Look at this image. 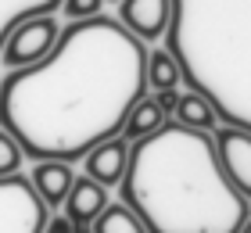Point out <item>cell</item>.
Instances as JSON below:
<instances>
[{"label":"cell","mask_w":251,"mask_h":233,"mask_svg":"<svg viewBox=\"0 0 251 233\" xmlns=\"http://www.w3.org/2000/svg\"><path fill=\"white\" fill-rule=\"evenodd\" d=\"M147 43L119 18L68 22L40 65L0 79V129L32 161H79L122 133L147 93Z\"/></svg>","instance_id":"obj_1"},{"label":"cell","mask_w":251,"mask_h":233,"mask_svg":"<svg viewBox=\"0 0 251 233\" xmlns=\"http://www.w3.org/2000/svg\"><path fill=\"white\" fill-rule=\"evenodd\" d=\"M119 190L147 233H241L251 215V205L223 176L212 133L179 122L129 144Z\"/></svg>","instance_id":"obj_2"},{"label":"cell","mask_w":251,"mask_h":233,"mask_svg":"<svg viewBox=\"0 0 251 233\" xmlns=\"http://www.w3.org/2000/svg\"><path fill=\"white\" fill-rule=\"evenodd\" d=\"M50 208L32 190L29 176H0V233H43Z\"/></svg>","instance_id":"obj_3"},{"label":"cell","mask_w":251,"mask_h":233,"mask_svg":"<svg viewBox=\"0 0 251 233\" xmlns=\"http://www.w3.org/2000/svg\"><path fill=\"white\" fill-rule=\"evenodd\" d=\"M58 36H61V26H58V18H54V15L25 18L22 26L11 29V36L4 40L0 61L7 65V72H15V68H29V65H40L43 57L54 51Z\"/></svg>","instance_id":"obj_4"},{"label":"cell","mask_w":251,"mask_h":233,"mask_svg":"<svg viewBox=\"0 0 251 233\" xmlns=\"http://www.w3.org/2000/svg\"><path fill=\"white\" fill-rule=\"evenodd\" d=\"M212 144H215V158H219L223 176L251 205V133L226 126V129H215Z\"/></svg>","instance_id":"obj_5"},{"label":"cell","mask_w":251,"mask_h":233,"mask_svg":"<svg viewBox=\"0 0 251 233\" xmlns=\"http://www.w3.org/2000/svg\"><path fill=\"white\" fill-rule=\"evenodd\" d=\"M173 0H119V22L140 43L165 36L173 26Z\"/></svg>","instance_id":"obj_6"},{"label":"cell","mask_w":251,"mask_h":233,"mask_svg":"<svg viewBox=\"0 0 251 233\" xmlns=\"http://www.w3.org/2000/svg\"><path fill=\"white\" fill-rule=\"evenodd\" d=\"M83 161H86V176L94 183H100L104 190L108 186H119L126 169H129V144L122 136H111L104 144H97Z\"/></svg>","instance_id":"obj_7"},{"label":"cell","mask_w":251,"mask_h":233,"mask_svg":"<svg viewBox=\"0 0 251 233\" xmlns=\"http://www.w3.org/2000/svg\"><path fill=\"white\" fill-rule=\"evenodd\" d=\"M111 201H108V190L100 183H94L90 176H75L72 180V190H68V197H65V219L72 223L75 230L79 226H94L97 223V215L104 212Z\"/></svg>","instance_id":"obj_8"},{"label":"cell","mask_w":251,"mask_h":233,"mask_svg":"<svg viewBox=\"0 0 251 233\" xmlns=\"http://www.w3.org/2000/svg\"><path fill=\"white\" fill-rule=\"evenodd\" d=\"M72 180H75V172L68 161H36L32 165V190L40 194V201L47 205V208H61L65 205V197L68 190H72Z\"/></svg>","instance_id":"obj_9"},{"label":"cell","mask_w":251,"mask_h":233,"mask_svg":"<svg viewBox=\"0 0 251 233\" xmlns=\"http://www.w3.org/2000/svg\"><path fill=\"white\" fill-rule=\"evenodd\" d=\"M165 122H169V119H165V111L154 104V97H147V93H144V97L129 108V115H126L122 133H119V136L126 140V144H136V140H144V136L158 133Z\"/></svg>","instance_id":"obj_10"},{"label":"cell","mask_w":251,"mask_h":233,"mask_svg":"<svg viewBox=\"0 0 251 233\" xmlns=\"http://www.w3.org/2000/svg\"><path fill=\"white\" fill-rule=\"evenodd\" d=\"M58 7L61 0H0V51H4V40L11 36L15 26L36 15H54Z\"/></svg>","instance_id":"obj_11"},{"label":"cell","mask_w":251,"mask_h":233,"mask_svg":"<svg viewBox=\"0 0 251 233\" xmlns=\"http://www.w3.org/2000/svg\"><path fill=\"white\" fill-rule=\"evenodd\" d=\"M179 76H183V68H179V61H176L169 51H147L144 79H147V86H151L154 93L176 90V86H179Z\"/></svg>","instance_id":"obj_12"},{"label":"cell","mask_w":251,"mask_h":233,"mask_svg":"<svg viewBox=\"0 0 251 233\" xmlns=\"http://www.w3.org/2000/svg\"><path fill=\"white\" fill-rule=\"evenodd\" d=\"M173 122L187 126V129H201V133H212L215 126V111L212 104L201 97V93H179V104L173 111Z\"/></svg>","instance_id":"obj_13"},{"label":"cell","mask_w":251,"mask_h":233,"mask_svg":"<svg viewBox=\"0 0 251 233\" xmlns=\"http://www.w3.org/2000/svg\"><path fill=\"white\" fill-rule=\"evenodd\" d=\"M90 230H94V233H147L144 223H140V219H136L122 201H119V205H108L104 212L97 215V223L90 226Z\"/></svg>","instance_id":"obj_14"},{"label":"cell","mask_w":251,"mask_h":233,"mask_svg":"<svg viewBox=\"0 0 251 233\" xmlns=\"http://www.w3.org/2000/svg\"><path fill=\"white\" fill-rule=\"evenodd\" d=\"M22 147L15 144V136L0 129V176H15V172L22 169Z\"/></svg>","instance_id":"obj_15"},{"label":"cell","mask_w":251,"mask_h":233,"mask_svg":"<svg viewBox=\"0 0 251 233\" xmlns=\"http://www.w3.org/2000/svg\"><path fill=\"white\" fill-rule=\"evenodd\" d=\"M104 0H61V11L68 15V22H86V18H97Z\"/></svg>","instance_id":"obj_16"},{"label":"cell","mask_w":251,"mask_h":233,"mask_svg":"<svg viewBox=\"0 0 251 233\" xmlns=\"http://www.w3.org/2000/svg\"><path fill=\"white\" fill-rule=\"evenodd\" d=\"M154 104L165 111V119H173V111H176V104H179V93L176 90H162V93H154Z\"/></svg>","instance_id":"obj_17"},{"label":"cell","mask_w":251,"mask_h":233,"mask_svg":"<svg viewBox=\"0 0 251 233\" xmlns=\"http://www.w3.org/2000/svg\"><path fill=\"white\" fill-rule=\"evenodd\" d=\"M75 226L68 223L65 215H54V219H47V226H43V233H72Z\"/></svg>","instance_id":"obj_18"},{"label":"cell","mask_w":251,"mask_h":233,"mask_svg":"<svg viewBox=\"0 0 251 233\" xmlns=\"http://www.w3.org/2000/svg\"><path fill=\"white\" fill-rule=\"evenodd\" d=\"M241 233H251V215H248V223L241 226Z\"/></svg>","instance_id":"obj_19"},{"label":"cell","mask_w":251,"mask_h":233,"mask_svg":"<svg viewBox=\"0 0 251 233\" xmlns=\"http://www.w3.org/2000/svg\"><path fill=\"white\" fill-rule=\"evenodd\" d=\"M72 233H94V230H90V226H79V230H72Z\"/></svg>","instance_id":"obj_20"}]
</instances>
